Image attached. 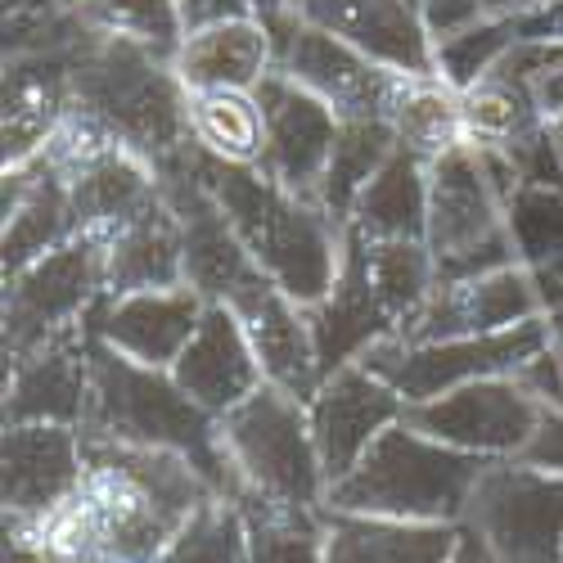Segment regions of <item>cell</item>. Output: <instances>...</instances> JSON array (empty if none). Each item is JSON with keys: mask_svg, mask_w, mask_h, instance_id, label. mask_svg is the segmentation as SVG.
I'll return each mask as SVG.
<instances>
[{"mask_svg": "<svg viewBox=\"0 0 563 563\" xmlns=\"http://www.w3.org/2000/svg\"><path fill=\"white\" fill-rule=\"evenodd\" d=\"M5 424H86L90 406V324L51 339L5 365Z\"/></svg>", "mask_w": 563, "mask_h": 563, "instance_id": "obj_18", "label": "cell"}, {"mask_svg": "<svg viewBox=\"0 0 563 563\" xmlns=\"http://www.w3.org/2000/svg\"><path fill=\"white\" fill-rule=\"evenodd\" d=\"M487 14H492L487 0H419V19H424V32L433 36V51L442 41L483 23Z\"/></svg>", "mask_w": 563, "mask_h": 563, "instance_id": "obj_37", "label": "cell"}, {"mask_svg": "<svg viewBox=\"0 0 563 563\" xmlns=\"http://www.w3.org/2000/svg\"><path fill=\"white\" fill-rule=\"evenodd\" d=\"M190 135L195 145L221 163H249L262 158V104L253 90H190Z\"/></svg>", "mask_w": 563, "mask_h": 563, "instance_id": "obj_30", "label": "cell"}, {"mask_svg": "<svg viewBox=\"0 0 563 563\" xmlns=\"http://www.w3.org/2000/svg\"><path fill=\"white\" fill-rule=\"evenodd\" d=\"M73 96L96 122H104L126 150L150 158L154 172L180 163L195 150L190 90L176 68L140 45L86 32L73 55Z\"/></svg>", "mask_w": 563, "mask_h": 563, "instance_id": "obj_4", "label": "cell"}, {"mask_svg": "<svg viewBox=\"0 0 563 563\" xmlns=\"http://www.w3.org/2000/svg\"><path fill=\"white\" fill-rule=\"evenodd\" d=\"M225 307L240 316V324L249 330L266 384L311 401L320 388V361H316V343H311L307 307H298L271 275H257L253 285H244Z\"/></svg>", "mask_w": 563, "mask_h": 563, "instance_id": "obj_21", "label": "cell"}, {"mask_svg": "<svg viewBox=\"0 0 563 563\" xmlns=\"http://www.w3.org/2000/svg\"><path fill=\"white\" fill-rule=\"evenodd\" d=\"M104 240V294H154L185 285V230L167 199L122 221Z\"/></svg>", "mask_w": 563, "mask_h": 563, "instance_id": "obj_24", "label": "cell"}, {"mask_svg": "<svg viewBox=\"0 0 563 563\" xmlns=\"http://www.w3.org/2000/svg\"><path fill=\"white\" fill-rule=\"evenodd\" d=\"M532 5H541V0H487L492 14H514V10H532Z\"/></svg>", "mask_w": 563, "mask_h": 563, "instance_id": "obj_45", "label": "cell"}, {"mask_svg": "<svg viewBox=\"0 0 563 563\" xmlns=\"http://www.w3.org/2000/svg\"><path fill=\"white\" fill-rule=\"evenodd\" d=\"M307 415H311V438L324 464V478L334 487L361 464L374 438L393 429L397 419H406V397L393 384H384L369 365L352 361L334 374H324L316 397L307 401Z\"/></svg>", "mask_w": 563, "mask_h": 563, "instance_id": "obj_13", "label": "cell"}, {"mask_svg": "<svg viewBox=\"0 0 563 563\" xmlns=\"http://www.w3.org/2000/svg\"><path fill=\"white\" fill-rule=\"evenodd\" d=\"M388 122L397 131V145H406L424 163H433L438 154L464 145L460 90H451L442 77H406Z\"/></svg>", "mask_w": 563, "mask_h": 563, "instance_id": "obj_32", "label": "cell"}, {"mask_svg": "<svg viewBox=\"0 0 563 563\" xmlns=\"http://www.w3.org/2000/svg\"><path fill=\"white\" fill-rule=\"evenodd\" d=\"M81 442L86 474L51 519L32 523L36 537L59 563H163L180 523L212 496V483L176 451L90 433H81Z\"/></svg>", "mask_w": 563, "mask_h": 563, "instance_id": "obj_1", "label": "cell"}, {"mask_svg": "<svg viewBox=\"0 0 563 563\" xmlns=\"http://www.w3.org/2000/svg\"><path fill=\"white\" fill-rule=\"evenodd\" d=\"M451 563H496V554L487 550V541H483L474 528H464V523H460V541H455Z\"/></svg>", "mask_w": 563, "mask_h": 563, "instance_id": "obj_44", "label": "cell"}, {"mask_svg": "<svg viewBox=\"0 0 563 563\" xmlns=\"http://www.w3.org/2000/svg\"><path fill=\"white\" fill-rule=\"evenodd\" d=\"M221 442L240 468L244 496H266L279 505H302L320 509L330 496V478L311 438V415L307 401L262 384L249 401L221 415ZM240 496V500H244Z\"/></svg>", "mask_w": 563, "mask_h": 563, "instance_id": "obj_6", "label": "cell"}, {"mask_svg": "<svg viewBox=\"0 0 563 563\" xmlns=\"http://www.w3.org/2000/svg\"><path fill=\"white\" fill-rule=\"evenodd\" d=\"M199 176L217 195L225 221L240 234L249 257L285 289L298 307L320 302L334 289L343 266V230L311 195H298L289 185L271 180L262 167L221 163L195 150Z\"/></svg>", "mask_w": 563, "mask_h": 563, "instance_id": "obj_2", "label": "cell"}, {"mask_svg": "<svg viewBox=\"0 0 563 563\" xmlns=\"http://www.w3.org/2000/svg\"><path fill=\"white\" fill-rule=\"evenodd\" d=\"M550 131H554V145H559V154H563V118H554Z\"/></svg>", "mask_w": 563, "mask_h": 563, "instance_id": "obj_47", "label": "cell"}, {"mask_svg": "<svg viewBox=\"0 0 563 563\" xmlns=\"http://www.w3.org/2000/svg\"><path fill=\"white\" fill-rule=\"evenodd\" d=\"M410 5H419V0H410Z\"/></svg>", "mask_w": 563, "mask_h": 563, "instance_id": "obj_48", "label": "cell"}, {"mask_svg": "<svg viewBox=\"0 0 563 563\" xmlns=\"http://www.w3.org/2000/svg\"><path fill=\"white\" fill-rule=\"evenodd\" d=\"M545 316L541 294L532 285V275L514 262L487 275H468V279H451L438 285L433 298L424 302V311L415 316V324L397 339L410 343H438V339H478V334H500L514 330L523 320Z\"/></svg>", "mask_w": 563, "mask_h": 563, "instance_id": "obj_15", "label": "cell"}, {"mask_svg": "<svg viewBox=\"0 0 563 563\" xmlns=\"http://www.w3.org/2000/svg\"><path fill=\"white\" fill-rule=\"evenodd\" d=\"M81 433L126 442V446L176 451L212 483V492L230 500L244 496L240 468H234L221 442V419L208 415L185 393L172 379V369H150L140 361H126L96 334H90V406H86Z\"/></svg>", "mask_w": 563, "mask_h": 563, "instance_id": "obj_3", "label": "cell"}, {"mask_svg": "<svg viewBox=\"0 0 563 563\" xmlns=\"http://www.w3.org/2000/svg\"><path fill=\"white\" fill-rule=\"evenodd\" d=\"M275 5H285V0H180L190 32L208 23H225V19H262Z\"/></svg>", "mask_w": 563, "mask_h": 563, "instance_id": "obj_40", "label": "cell"}, {"mask_svg": "<svg viewBox=\"0 0 563 563\" xmlns=\"http://www.w3.org/2000/svg\"><path fill=\"white\" fill-rule=\"evenodd\" d=\"M514 41H563V0H541L532 10L505 14Z\"/></svg>", "mask_w": 563, "mask_h": 563, "instance_id": "obj_41", "label": "cell"}, {"mask_svg": "<svg viewBox=\"0 0 563 563\" xmlns=\"http://www.w3.org/2000/svg\"><path fill=\"white\" fill-rule=\"evenodd\" d=\"M460 118H464L468 145H514V140H523L528 131L545 126L537 90L496 73V68L468 90H460Z\"/></svg>", "mask_w": 563, "mask_h": 563, "instance_id": "obj_33", "label": "cell"}, {"mask_svg": "<svg viewBox=\"0 0 563 563\" xmlns=\"http://www.w3.org/2000/svg\"><path fill=\"white\" fill-rule=\"evenodd\" d=\"M537 104H541L545 122L563 118V64H559V68H550V73L537 81Z\"/></svg>", "mask_w": 563, "mask_h": 563, "instance_id": "obj_43", "label": "cell"}, {"mask_svg": "<svg viewBox=\"0 0 563 563\" xmlns=\"http://www.w3.org/2000/svg\"><path fill=\"white\" fill-rule=\"evenodd\" d=\"M424 244L433 253L438 285L487 275V271L519 262L514 240H509V221H505V199L496 195V185L468 140L429 163Z\"/></svg>", "mask_w": 563, "mask_h": 563, "instance_id": "obj_7", "label": "cell"}, {"mask_svg": "<svg viewBox=\"0 0 563 563\" xmlns=\"http://www.w3.org/2000/svg\"><path fill=\"white\" fill-rule=\"evenodd\" d=\"M163 563H253L244 505L212 492L203 505H195L190 519L180 523Z\"/></svg>", "mask_w": 563, "mask_h": 563, "instance_id": "obj_35", "label": "cell"}, {"mask_svg": "<svg viewBox=\"0 0 563 563\" xmlns=\"http://www.w3.org/2000/svg\"><path fill=\"white\" fill-rule=\"evenodd\" d=\"M509 45H514L509 19L505 14H487L483 23H474L468 32H460V36L438 45V77L451 90H468L500 64V55L509 51Z\"/></svg>", "mask_w": 563, "mask_h": 563, "instance_id": "obj_36", "label": "cell"}, {"mask_svg": "<svg viewBox=\"0 0 563 563\" xmlns=\"http://www.w3.org/2000/svg\"><path fill=\"white\" fill-rule=\"evenodd\" d=\"M294 5L401 77H438V51L410 0H294Z\"/></svg>", "mask_w": 563, "mask_h": 563, "instance_id": "obj_19", "label": "cell"}, {"mask_svg": "<svg viewBox=\"0 0 563 563\" xmlns=\"http://www.w3.org/2000/svg\"><path fill=\"white\" fill-rule=\"evenodd\" d=\"M393 150H397V131L388 118H343L334 154L324 163V176L316 185V203L339 225H347L356 199L365 195V185L379 176V167L393 158Z\"/></svg>", "mask_w": 563, "mask_h": 563, "instance_id": "obj_29", "label": "cell"}, {"mask_svg": "<svg viewBox=\"0 0 563 563\" xmlns=\"http://www.w3.org/2000/svg\"><path fill=\"white\" fill-rule=\"evenodd\" d=\"M460 523H406L324 505V563H451Z\"/></svg>", "mask_w": 563, "mask_h": 563, "instance_id": "obj_25", "label": "cell"}, {"mask_svg": "<svg viewBox=\"0 0 563 563\" xmlns=\"http://www.w3.org/2000/svg\"><path fill=\"white\" fill-rule=\"evenodd\" d=\"M244 519L253 541V563H324V505H279L266 496H244Z\"/></svg>", "mask_w": 563, "mask_h": 563, "instance_id": "obj_34", "label": "cell"}, {"mask_svg": "<svg viewBox=\"0 0 563 563\" xmlns=\"http://www.w3.org/2000/svg\"><path fill=\"white\" fill-rule=\"evenodd\" d=\"M253 96H257L262 122H266L257 167L271 180L316 199V185L324 176V163H330V154H334L343 118L324 100H316L311 90L289 81L285 73H266Z\"/></svg>", "mask_w": 563, "mask_h": 563, "instance_id": "obj_14", "label": "cell"}, {"mask_svg": "<svg viewBox=\"0 0 563 563\" xmlns=\"http://www.w3.org/2000/svg\"><path fill=\"white\" fill-rule=\"evenodd\" d=\"M86 474L81 429L5 424V523H41L77 492Z\"/></svg>", "mask_w": 563, "mask_h": 563, "instance_id": "obj_17", "label": "cell"}, {"mask_svg": "<svg viewBox=\"0 0 563 563\" xmlns=\"http://www.w3.org/2000/svg\"><path fill=\"white\" fill-rule=\"evenodd\" d=\"M208 298L190 285L180 289H154V294H104L90 311V334L122 352L126 361H140L150 369H172L185 343L195 339Z\"/></svg>", "mask_w": 563, "mask_h": 563, "instance_id": "obj_16", "label": "cell"}, {"mask_svg": "<svg viewBox=\"0 0 563 563\" xmlns=\"http://www.w3.org/2000/svg\"><path fill=\"white\" fill-rule=\"evenodd\" d=\"M523 464L532 468H545V474L563 478V406H545L541 419H537V429L519 455Z\"/></svg>", "mask_w": 563, "mask_h": 563, "instance_id": "obj_38", "label": "cell"}, {"mask_svg": "<svg viewBox=\"0 0 563 563\" xmlns=\"http://www.w3.org/2000/svg\"><path fill=\"white\" fill-rule=\"evenodd\" d=\"M541 406H563V356H559V347H554V339L514 374Z\"/></svg>", "mask_w": 563, "mask_h": 563, "instance_id": "obj_39", "label": "cell"}, {"mask_svg": "<svg viewBox=\"0 0 563 563\" xmlns=\"http://www.w3.org/2000/svg\"><path fill=\"white\" fill-rule=\"evenodd\" d=\"M271 32V73H285L316 100H324L339 118H388L406 77L374 64L356 45L334 36L330 27L311 23L294 0L262 14Z\"/></svg>", "mask_w": 563, "mask_h": 563, "instance_id": "obj_8", "label": "cell"}, {"mask_svg": "<svg viewBox=\"0 0 563 563\" xmlns=\"http://www.w3.org/2000/svg\"><path fill=\"white\" fill-rule=\"evenodd\" d=\"M104 298V240L77 234L64 249L45 253L5 279V365L51 339L81 330Z\"/></svg>", "mask_w": 563, "mask_h": 563, "instance_id": "obj_10", "label": "cell"}, {"mask_svg": "<svg viewBox=\"0 0 563 563\" xmlns=\"http://www.w3.org/2000/svg\"><path fill=\"white\" fill-rule=\"evenodd\" d=\"M307 324H311V343H316V361H320V379L343 369V365H352V361H361L374 343L397 339V324L388 320L379 298H374L365 266H361L356 249L347 244V230H343L339 279L320 302L307 307Z\"/></svg>", "mask_w": 563, "mask_h": 563, "instance_id": "obj_23", "label": "cell"}, {"mask_svg": "<svg viewBox=\"0 0 563 563\" xmlns=\"http://www.w3.org/2000/svg\"><path fill=\"white\" fill-rule=\"evenodd\" d=\"M347 230L365 240H424L429 234V163L406 145L365 185V195L352 208Z\"/></svg>", "mask_w": 563, "mask_h": 563, "instance_id": "obj_28", "label": "cell"}, {"mask_svg": "<svg viewBox=\"0 0 563 563\" xmlns=\"http://www.w3.org/2000/svg\"><path fill=\"white\" fill-rule=\"evenodd\" d=\"M545 320H550V339H554V347L563 356V316H545Z\"/></svg>", "mask_w": 563, "mask_h": 563, "instance_id": "obj_46", "label": "cell"}, {"mask_svg": "<svg viewBox=\"0 0 563 563\" xmlns=\"http://www.w3.org/2000/svg\"><path fill=\"white\" fill-rule=\"evenodd\" d=\"M77 234L81 225H77L73 190L51 158L36 154L32 163L5 167V240H0L5 279L41 262L45 253L64 249Z\"/></svg>", "mask_w": 563, "mask_h": 563, "instance_id": "obj_22", "label": "cell"}, {"mask_svg": "<svg viewBox=\"0 0 563 563\" xmlns=\"http://www.w3.org/2000/svg\"><path fill=\"white\" fill-rule=\"evenodd\" d=\"M545 343H550V320L537 316L514 324V330L478 334V339H438V343L384 339L361 356V365H369L384 384H393L406 397V406H415L478 379H514Z\"/></svg>", "mask_w": 563, "mask_h": 563, "instance_id": "obj_9", "label": "cell"}, {"mask_svg": "<svg viewBox=\"0 0 563 563\" xmlns=\"http://www.w3.org/2000/svg\"><path fill=\"white\" fill-rule=\"evenodd\" d=\"M73 59H19L5 73V167L32 163L73 113Z\"/></svg>", "mask_w": 563, "mask_h": 563, "instance_id": "obj_27", "label": "cell"}, {"mask_svg": "<svg viewBox=\"0 0 563 563\" xmlns=\"http://www.w3.org/2000/svg\"><path fill=\"white\" fill-rule=\"evenodd\" d=\"M81 27L140 45L163 64H176L185 36H190L180 0H81Z\"/></svg>", "mask_w": 563, "mask_h": 563, "instance_id": "obj_31", "label": "cell"}, {"mask_svg": "<svg viewBox=\"0 0 563 563\" xmlns=\"http://www.w3.org/2000/svg\"><path fill=\"white\" fill-rule=\"evenodd\" d=\"M460 523L496 563H563V478L523 460H487Z\"/></svg>", "mask_w": 563, "mask_h": 563, "instance_id": "obj_11", "label": "cell"}, {"mask_svg": "<svg viewBox=\"0 0 563 563\" xmlns=\"http://www.w3.org/2000/svg\"><path fill=\"white\" fill-rule=\"evenodd\" d=\"M483 468V455L455 451L397 419L393 429L374 438V446L361 455L352 474L330 487L324 505L406 523H460Z\"/></svg>", "mask_w": 563, "mask_h": 563, "instance_id": "obj_5", "label": "cell"}, {"mask_svg": "<svg viewBox=\"0 0 563 563\" xmlns=\"http://www.w3.org/2000/svg\"><path fill=\"white\" fill-rule=\"evenodd\" d=\"M172 68L185 90H257L262 77L275 68L271 32L262 19H225L195 27Z\"/></svg>", "mask_w": 563, "mask_h": 563, "instance_id": "obj_26", "label": "cell"}, {"mask_svg": "<svg viewBox=\"0 0 563 563\" xmlns=\"http://www.w3.org/2000/svg\"><path fill=\"white\" fill-rule=\"evenodd\" d=\"M172 379L208 415L221 419L225 410L249 401L266 384V374H262V361L253 352V339L240 324V316L225 302H208L195 339L185 343V352L172 365Z\"/></svg>", "mask_w": 563, "mask_h": 563, "instance_id": "obj_20", "label": "cell"}, {"mask_svg": "<svg viewBox=\"0 0 563 563\" xmlns=\"http://www.w3.org/2000/svg\"><path fill=\"white\" fill-rule=\"evenodd\" d=\"M541 410L545 406L519 379H478V384L451 388L433 401L406 406V424L468 455L519 460Z\"/></svg>", "mask_w": 563, "mask_h": 563, "instance_id": "obj_12", "label": "cell"}, {"mask_svg": "<svg viewBox=\"0 0 563 563\" xmlns=\"http://www.w3.org/2000/svg\"><path fill=\"white\" fill-rule=\"evenodd\" d=\"M5 563H59V554L36 537V528L5 523Z\"/></svg>", "mask_w": 563, "mask_h": 563, "instance_id": "obj_42", "label": "cell"}]
</instances>
